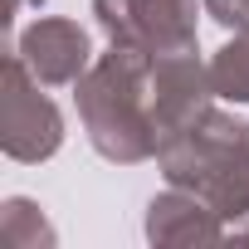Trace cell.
Wrapping results in <instances>:
<instances>
[{
	"label": "cell",
	"instance_id": "obj_1",
	"mask_svg": "<svg viewBox=\"0 0 249 249\" xmlns=\"http://www.w3.org/2000/svg\"><path fill=\"white\" fill-rule=\"evenodd\" d=\"M73 103L83 132L103 161L137 166L157 157V122H152V54L142 44H107L73 83Z\"/></svg>",
	"mask_w": 249,
	"mask_h": 249
},
{
	"label": "cell",
	"instance_id": "obj_2",
	"mask_svg": "<svg viewBox=\"0 0 249 249\" xmlns=\"http://www.w3.org/2000/svg\"><path fill=\"white\" fill-rule=\"evenodd\" d=\"M64 147V112L39 93L30 64L10 49L0 69V152L10 161H49Z\"/></svg>",
	"mask_w": 249,
	"mask_h": 249
},
{
	"label": "cell",
	"instance_id": "obj_3",
	"mask_svg": "<svg viewBox=\"0 0 249 249\" xmlns=\"http://www.w3.org/2000/svg\"><path fill=\"white\" fill-rule=\"evenodd\" d=\"M244 152H249V122L234 117V112L210 107L200 122H191L186 132H176V137H166L157 147V166H161L166 186L200 191L225 161H234Z\"/></svg>",
	"mask_w": 249,
	"mask_h": 249
},
{
	"label": "cell",
	"instance_id": "obj_4",
	"mask_svg": "<svg viewBox=\"0 0 249 249\" xmlns=\"http://www.w3.org/2000/svg\"><path fill=\"white\" fill-rule=\"evenodd\" d=\"M107 44H142L147 54L196 49V0H93Z\"/></svg>",
	"mask_w": 249,
	"mask_h": 249
},
{
	"label": "cell",
	"instance_id": "obj_5",
	"mask_svg": "<svg viewBox=\"0 0 249 249\" xmlns=\"http://www.w3.org/2000/svg\"><path fill=\"white\" fill-rule=\"evenodd\" d=\"M215 107V83L210 64H200L196 49L176 54H152V122H157V147L191 122H200Z\"/></svg>",
	"mask_w": 249,
	"mask_h": 249
},
{
	"label": "cell",
	"instance_id": "obj_6",
	"mask_svg": "<svg viewBox=\"0 0 249 249\" xmlns=\"http://www.w3.org/2000/svg\"><path fill=\"white\" fill-rule=\"evenodd\" d=\"M15 54L30 64V73L39 78V83H78L83 73H88V64H93V44H88V35L73 25V20H64V15H39L20 39H15Z\"/></svg>",
	"mask_w": 249,
	"mask_h": 249
},
{
	"label": "cell",
	"instance_id": "obj_7",
	"mask_svg": "<svg viewBox=\"0 0 249 249\" xmlns=\"http://www.w3.org/2000/svg\"><path fill=\"white\" fill-rule=\"evenodd\" d=\"M147 239L152 244H225L230 239V220L196 191L186 186H171L161 196H152L147 205Z\"/></svg>",
	"mask_w": 249,
	"mask_h": 249
},
{
	"label": "cell",
	"instance_id": "obj_8",
	"mask_svg": "<svg viewBox=\"0 0 249 249\" xmlns=\"http://www.w3.org/2000/svg\"><path fill=\"white\" fill-rule=\"evenodd\" d=\"M54 225L44 220V210L25 196H10L0 205V244L5 249H54Z\"/></svg>",
	"mask_w": 249,
	"mask_h": 249
},
{
	"label": "cell",
	"instance_id": "obj_9",
	"mask_svg": "<svg viewBox=\"0 0 249 249\" xmlns=\"http://www.w3.org/2000/svg\"><path fill=\"white\" fill-rule=\"evenodd\" d=\"M196 196H205L230 225H234V220H249V152L234 157V161H225Z\"/></svg>",
	"mask_w": 249,
	"mask_h": 249
},
{
	"label": "cell",
	"instance_id": "obj_10",
	"mask_svg": "<svg viewBox=\"0 0 249 249\" xmlns=\"http://www.w3.org/2000/svg\"><path fill=\"white\" fill-rule=\"evenodd\" d=\"M210 83H215V98L225 103H249V35H234L215 49L210 59Z\"/></svg>",
	"mask_w": 249,
	"mask_h": 249
},
{
	"label": "cell",
	"instance_id": "obj_11",
	"mask_svg": "<svg viewBox=\"0 0 249 249\" xmlns=\"http://www.w3.org/2000/svg\"><path fill=\"white\" fill-rule=\"evenodd\" d=\"M200 5L215 25H225L234 35H249V0H200Z\"/></svg>",
	"mask_w": 249,
	"mask_h": 249
},
{
	"label": "cell",
	"instance_id": "obj_12",
	"mask_svg": "<svg viewBox=\"0 0 249 249\" xmlns=\"http://www.w3.org/2000/svg\"><path fill=\"white\" fill-rule=\"evenodd\" d=\"M15 15H20V0H5V15H0V20H5V25H15Z\"/></svg>",
	"mask_w": 249,
	"mask_h": 249
}]
</instances>
